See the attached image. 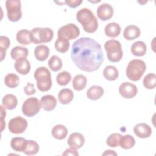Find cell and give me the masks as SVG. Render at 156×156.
<instances>
[{
	"mask_svg": "<svg viewBox=\"0 0 156 156\" xmlns=\"http://www.w3.org/2000/svg\"><path fill=\"white\" fill-rule=\"evenodd\" d=\"M71 57L78 68L87 72L98 69L104 61L101 45L89 37L80 38L73 43Z\"/></svg>",
	"mask_w": 156,
	"mask_h": 156,
	"instance_id": "obj_1",
	"label": "cell"
},
{
	"mask_svg": "<svg viewBox=\"0 0 156 156\" xmlns=\"http://www.w3.org/2000/svg\"><path fill=\"white\" fill-rule=\"evenodd\" d=\"M76 19L83 30L88 33H93L98 28V21L93 12L87 8L80 9L76 14Z\"/></svg>",
	"mask_w": 156,
	"mask_h": 156,
	"instance_id": "obj_2",
	"label": "cell"
},
{
	"mask_svg": "<svg viewBox=\"0 0 156 156\" xmlns=\"http://www.w3.org/2000/svg\"><path fill=\"white\" fill-rule=\"evenodd\" d=\"M34 78L37 81L38 89L42 92L49 90L52 86L51 72L46 67H39L34 73Z\"/></svg>",
	"mask_w": 156,
	"mask_h": 156,
	"instance_id": "obj_3",
	"label": "cell"
},
{
	"mask_svg": "<svg viewBox=\"0 0 156 156\" xmlns=\"http://www.w3.org/2000/svg\"><path fill=\"white\" fill-rule=\"evenodd\" d=\"M146 69L144 61L139 59H133L129 62L126 70L127 77L132 81L139 80Z\"/></svg>",
	"mask_w": 156,
	"mask_h": 156,
	"instance_id": "obj_4",
	"label": "cell"
},
{
	"mask_svg": "<svg viewBox=\"0 0 156 156\" xmlns=\"http://www.w3.org/2000/svg\"><path fill=\"white\" fill-rule=\"evenodd\" d=\"M104 49L107 52V56L109 61L118 62L123 56V52L120 42L115 40H110L104 44Z\"/></svg>",
	"mask_w": 156,
	"mask_h": 156,
	"instance_id": "obj_5",
	"label": "cell"
},
{
	"mask_svg": "<svg viewBox=\"0 0 156 156\" xmlns=\"http://www.w3.org/2000/svg\"><path fill=\"white\" fill-rule=\"evenodd\" d=\"M54 32L49 27H35L30 31V40L34 44L48 43L52 40Z\"/></svg>",
	"mask_w": 156,
	"mask_h": 156,
	"instance_id": "obj_6",
	"label": "cell"
},
{
	"mask_svg": "<svg viewBox=\"0 0 156 156\" xmlns=\"http://www.w3.org/2000/svg\"><path fill=\"white\" fill-rule=\"evenodd\" d=\"M5 6L7 9V16L10 21L16 22L21 18V3L20 1L7 0L5 2Z\"/></svg>",
	"mask_w": 156,
	"mask_h": 156,
	"instance_id": "obj_7",
	"label": "cell"
},
{
	"mask_svg": "<svg viewBox=\"0 0 156 156\" xmlns=\"http://www.w3.org/2000/svg\"><path fill=\"white\" fill-rule=\"evenodd\" d=\"M41 107V102L35 97L27 98L22 105L23 113L28 117H32L36 115Z\"/></svg>",
	"mask_w": 156,
	"mask_h": 156,
	"instance_id": "obj_8",
	"label": "cell"
},
{
	"mask_svg": "<svg viewBox=\"0 0 156 156\" xmlns=\"http://www.w3.org/2000/svg\"><path fill=\"white\" fill-rule=\"evenodd\" d=\"M80 34L79 27L74 24L69 23L62 26L57 32L58 37H63L69 40L76 38Z\"/></svg>",
	"mask_w": 156,
	"mask_h": 156,
	"instance_id": "obj_9",
	"label": "cell"
},
{
	"mask_svg": "<svg viewBox=\"0 0 156 156\" xmlns=\"http://www.w3.org/2000/svg\"><path fill=\"white\" fill-rule=\"evenodd\" d=\"M27 127V120L21 116H16L11 119L8 124L9 130L11 133L15 134L22 133L25 131Z\"/></svg>",
	"mask_w": 156,
	"mask_h": 156,
	"instance_id": "obj_10",
	"label": "cell"
},
{
	"mask_svg": "<svg viewBox=\"0 0 156 156\" xmlns=\"http://www.w3.org/2000/svg\"><path fill=\"white\" fill-rule=\"evenodd\" d=\"M119 94L124 98L130 99L135 97L138 93L137 87L129 82L122 83L119 87Z\"/></svg>",
	"mask_w": 156,
	"mask_h": 156,
	"instance_id": "obj_11",
	"label": "cell"
},
{
	"mask_svg": "<svg viewBox=\"0 0 156 156\" xmlns=\"http://www.w3.org/2000/svg\"><path fill=\"white\" fill-rule=\"evenodd\" d=\"M113 15V9L112 6L107 3L101 4L97 9V15L102 21L110 20Z\"/></svg>",
	"mask_w": 156,
	"mask_h": 156,
	"instance_id": "obj_12",
	"label": "cell"
},
{
	"mask_svg": "<svg viewBox=\"0 0 156 156\" xmlns=\"http://www.w3.org/2000/svg\"><path fill=\"white\" fill-rule=\"evenodd\" d=\"M84 143L85 138L82 134L79 132L72 133L68 139V144L76 149L82 147Z\"/></svg>",
	"mask_w": 156,
	"mask_h": 156,
	"instance_id": "obj_13",
	"label": "cell"
},
{
	"mask_svg": "<svg viewBox=\"0 0 156 156\" xmlns=\"http://www.w3.org/2000/svg\"><path fill=\"white\" fill-rule=\"evenodd\" d=\"M133 132L138 137L140 138H146L151 136L152 129L151 127L146 123H139L135 126Z\"/></svg>",
	"mask_w": 156,
	"mask_h": 156,
	"instance_id": "obj_14",
	"label": "cell"
},
{
	"mask_svg": "<svg viewBox=\"0 0 156 156\" xmlns=\"http://www.w3.org/2000/svg\"><path fill=\"white\" fill-rule=\"evenodd\" d=\"M40 102L42 108L46 111L53 110L57 105V100L55 98L50 94L42 96L40 99Z\"/></svg>",
	"mask_w": 156,
	"mask_h": 156,
	"instance_id": "obj_15",
	"label": "cell"
},
{
	"mask_svg": "<svg viewBox=\"0 0 156 156\" xmlns=\"http://www.w3.org/2000/svg\"><path fill=\"white\" fill-rule=\"evenodd\" d=\"M14 68L20 74L26 75L30 70V63L26 58L17 60L14 64Z\"/></svg>",
	"mask_w": 156,
	"mask_h": 156,
	"instance_id": "obj_16",
	"label": "cell"
},
{
	"mask_svg": "<svg viewBox=\"0 0 156 156\" xmlns=\"http://www.w3.org/2000/svg\"><path fill=\"white\" fill-rule=\"evenodd\" d=\"M141 34L140 29L135 25H129L125 27L123 35L127 40H133L140 37Z\"/></svg>",
	"mask_w": 156,
	"mask_h": 156,
	"instance_id": "obj_17",
	"label": "cell"
},
{
	"mask_svg": "<svg viewBox=\"0 0 156 156\" xmlns=\"http://www.w3.org/2000/svg\"><path fill=\"white\" fill-rule=\"evenodd\" d=\"M104 32L107 36L112 38H115L120 34L121 27L116 23H110L105 26Z\"/></svg>",
	"mask_w": 156,
	"mask_h": 156,
	"instance_id": "obj_18",
	"label": "cell"
},
{
	"mask_svg": "<svg viewBox=\"0 0 156 156\" xmlns=\"http://www.w3.org/2000/svg\"><path fill=\"white\" fill-rule=\"evenodd\" d=\"M34 55L37 60L44 61L49 55V49L46 45H38L35 48Z\"/></svg>",
	"mask_w": 156,
	"mask_h": 156,
	"instance_id": "obj_19",
	"label": "cell"
},
{
	"mask_svg": "<svg viewBox=\"0 0 156 156\" xmlns=\"http://www.w3.org/2000/svg\"><path fill=\"white\" fill-rule=\"evenodd\" d=\"M131 52L133 55L138 57L143 56L147 51L146 44L141 41H137L133 43L131 46Z\"/></svg>",
	"mask_w": 156,
	"mask_h": 156,
	"instance_id": "obj_20",
	"label": "cell"
},
{
	"mask_svg": "<svg viewBox=\"0 0 156 156\" xmlns=\"http://www.w3.org/2000/svg\"><path fill=\"white\" fill-rule=\"evenodd\" d=\"M10 55L13 60H16L26 58L28 55V49L23 46H15L11 50Z\"/></svg>",
	"mask_w": 156,
	"mask_h": 156,
	"instance_id": "obj_21",
	"label": "cell"
},
{
	"mask_svg": "<svg viewBox=\"0 0 156 156\" xmlns=\"http://www.w3.org/2000/svg\"><path fill=\"white\" fill-rule=\"evenodd\" d=\"M74 98L73 91L69 88L62 89L58 94L59 102L62 104H67L71 102Z\"/></svg>",
	"mask_w": 156,
	"mask_h": 156,
	"instance_id": "obj_22",
	"label": "cell"
},
{
	"mask_svg": "<svg viewBox=\"0 0 156 156\" xmlns=\"http://www.w3.org/2000/svg\"><path fill=\"white\" fill-rule=\"evenodd\" d=\"M104 94V89L98 85L91 86L87 91V96L89 99H99Z\"/></svg>",
	"mask_w": 156,
	"mask_h": 156,
	"instance_id": "obj_23",
	"label": "cell"
},
{
	"mask_svg": "<svg viewBox=\"0 0 156 156\" xmlns=\"http://www.w3.org/2000/svg\"><path fill=\"white\" fill-rule=\"evenodd\" d=\"M2 103V105L5 108L11 110L16 107L18 104V100L15 95L12 94H7L3 97Z\"/></svg>",
	"mask_w": 156,
	"mask_h": 156,
	"instance_id": "obj_24",
	"label": "cell"
},
{
	"mask_svg": "<svg viewBox=\"0 0 156 156\" xmlns=\"http://www.w3.org/2000/svg\"><path fill=\"white\" fill-rule=\"evenodd\" d=\"M51 133L53 137L55 139L63 140L66 136L68 130L64 125L57 124L53 127L51 130Z\"/></svg>",
	"mask_w": 156,
	"mask_h": 156,
	"instance_id": "obj_25",
	"label": "cell"
},
{
	"mask_svg": "<svg viewBox=\"0 0 156 156\" xmlns=\"http://www.w3.org/2000/svg\"><path fill=\"white\" fill-rule=\"evenodd\" d=\"M27 140L22 137H14L11 140L10 146L16 152H23Z\"/></svg>",
	"mask_w": 156,
	"mask_h": 156,
	"instance_id": "obj_26",
	"label": "cell"
},
{
	"mask_svg": "<svg viewBox=\"0 0 156 156\" xmlns=\"http://www.w3.org/2000/svg\"><path fill=\"white\" fill-rule=\"evenodd\" d=\"M87 77L83 74H77L73 78L72 85L73 88L76 91H81L87 85Z\"/></svg>",
	"mask_w": 156,
	"mask_h": 156,
	"instance_id": "obj_27",
	"label": "cell"
},
{
	"mask_svg": "<svg viewBox=\"0 0 156 156\" xmlns=\"http://www.w3.org/2000/svg\"><path fill=\"white\" fill-rule=\"evenodd\" d=\"M17 41L23 45H28L31 43L30 31L27 29H21L16 34Z\"/></svg>",
	"mask_w": 156,
	"mask_h": 156,
	"instance_id": "obj_28",
	"label": "cell"
},
{
	"mask_svg": "<svg viewBox=\"0 0 156 156\" xmlns=\"http://www.w3.org/2000/svg\"><path fill=\"white\" fill-rule=\"evenodd\" d=\"M104 77L108 80H115L119 76V73L117 68L112 65L107 66L103 71Z\"/></svg>",
	"mask_w": 156,
	"mask_h": 156,
	"instance_id": "obj_29",
	"label": "cell"
},
{
	"mask_svg": "<svg viewBox=\"0 0 156 156\" xmlns=\"http://www.w3.org/2000/svg\"><path fill=\"white\" fill-rule=\"evenodd\" d=\"M69 41L63 37H58L54 44L55 49L60 53H65L67 52L69 48Z\"/></svg>",
	"mask_w": 156,
	"mask_h": 156,
	"instance_id": "obj_30",
	"label": "cell"
},
{
	"mask_svg": "<svg viewBox=\"0 0 156 156\" xmlns=\"http://www.w3.org/2000/svg\"><path fill=\"white\" fill-rule=\"evenodd\" d=\"M4 83L5 85L9 88H16L19 85L20 78L16 74L9 73L5 76L4 78Z\"/></svg>",
	"mask_w": 156,
	"mask_h": 156,
	"instance_id": "obj_31",
	"label": "cell"
},
{
	"mask_svg": "<svg viewBox=\"0 0 156 156\" xmlns=\"http://www.w3.org/2000/svg\"><path fill=\"white\" fill-rule=\"evenodd\" d=\"M135 144V140L134 138L130 135H125L122 136L119 141V144L121 147L124 149L132 148Z\"/></svg>",
	"mask_w": 156,
	"mask_h": 156,
	"instance_id": "obj_32",
	"label": "cell"
},
{
	"mask_svg": "<svg viewBox=\"0 0 156 156\" xmlns=\"http://www.w3.org/2000/svg\"><path fill=\"white\" fill-rule=\"evenodd\" d=\"M39 151V146L38 143L33 140H27L26 147L23 152L27 155H35Z\"/></svg>",
	"mask_w": 156,
	"mask_h": 156,
	"instance_id": "obj_33",
	"label": "cell"
},
{
	"mask_svg": "<svg viewBox=\"0 0 156 156\" xmlns=\"http://www.w3.org/2000/svg\"><path fill=\"white\" fill-rule=\"evenodd\" d=\"M63 63L61 58L57 55H52L48 60V66L49 68L54 71H58L61 69Z\"/></svg>",
	"mask_w": 156,
	"mask_h": 156,
	"instance_id": "obj_34",
	"label": "cell"
},
{
	"mask_svg": "<svg viewBox=\"0 0 156 156\" xmlns=\"http://www.w3.org/2000/svg\"><path fill=\"white\" fill-rule=\"evenodd\" d=\"M143 83L147 89H154L156 86V76L154 73H149L144 76Z\"/></svg>",
	"mask_w": 156,
	"mask_h": 156,
	"instance_id": "obj_35",
	"label": "cell"
},
{
	"mask_svg": "<svg viewBox=\"0 0 156 156\" xmlns=\"http://www.w3.org/2000/svg\"><path fill=\"white\" fill-rule=\"evenodd\" d=\"M71 79L70 73L66 71H63L58 73L56 77L57 82L58 85L62 86L66 85Z\"/></svg>",
	"mask_w": 156,
	"mask_h": 156,
	"instance_id": "obj_36",
	"label": "cell"
},
{
	"mask_svg": "<svg viewBox=\"0 0 156 156\" xmlns=\"http://www.w3.org/2000/svg\"><path fill=\"white\" fill-rule=\"evenodd\" d=\"M10 44V41L5 36L0 37V50H1V61H2L6 55V50Z\"/></svg>",
	"mask_w": 156,
	"mask_h": 156,
	"instance_id": "obj_37",
	"label": "cell"
},
{
	"mask_svg": "<svg viewBox=\"0 0 156 156\" xmlns=\"http://www.w3.org/2000/svg\"><path fill=\"white\" fill-rule=\"evenodd\" d=\"M122 135L118 133H114L108 136L106 140L107 144L111 147H116L119 145V141Z\"/></svg>",
	"mask_w": 156,
	"mask_h": 156,
	"instance_id": "obj_38",
	"label": "cell"
},
{
	"mask_svg": "<svg viewBox=\"0 0 156 156\" xmlns=\"http://www.w3.org/2000/svg\"><path fill=\"white\" fill-rule=\"evenodd\" d=\"M24 93H26V95H32L34 94L36 92V90L34 87V85L30 83V82H27V85H26V87L24 88Z\"/></svg>",
	"mask_w": 156,
	"mask_h": 156,
	"instance_id": "obj_39",
	"label": "cell"
},
{
	"mask_svg": "<svg viewBox=\"0 0 156 156\" xmlns=\"http://www.w3.org/2000/svg\"><path fill=\"white\" fill-rule=\"evenodd\" d=\"M82 2V0H71V1H65V3L71 8H76L80 5Z\"/></svg>",
	"mask_w": 156,
	"mask_h": 156,
	"instance_id": "obj_40",
	"label": "cell"
},
{
	"mask_svg": "<svg viewBox=\"0 0 156 156\" xmlns=\"http://www.w3.org/2000/svg\"><path fill=\"white\" fill-rule=\"evenodd\" d=\"M79 153L77 152L76 149L73 147H69L66 149L63 153V155H78Z\"/></svg>",
	"mask_w": 156,
	"mask_h": 156,
	"instance_id": "obj_41",
	"label": "cell"
},
{
	"mask_svg": "<svg viewBox=\"0 0 156 156\" xmlns=\"http://www.w3.org/2000/svg\"><path fill=\"white\" fill-rule=\"evenodd\" d=\"M116 155L117 154L114 151H112V150H107L102 154V155Z\"/></svg>",
	"mask_w": 156,
	"mask_h": 156,
	"instance_id": "obj_42",
	"label": "cell"
}]
</instances>
